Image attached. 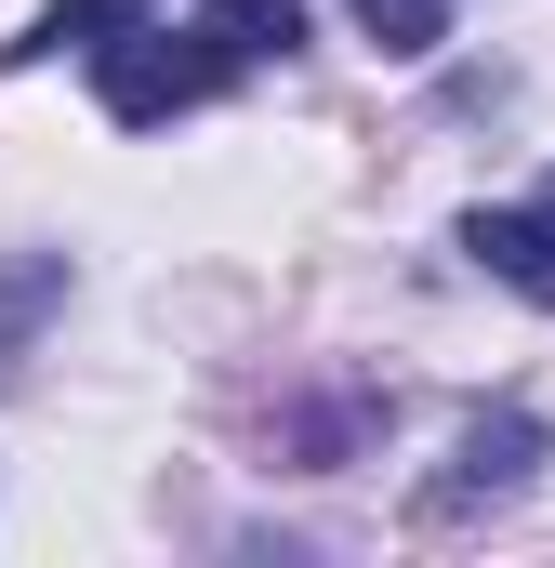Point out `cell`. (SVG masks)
Wrapping results in <instances>:
<instances>
[{
  "label": "cell",
  "mask_w": 555,
  "mask_h": 568,
  "mask_svg": "<svg viewBox=\"0 0 555 568\" xmlns=\"http://www.w3.org/2000/svg\"><path fill=\"white\" fill-rule=\"evenodd\" d=\"M225 80H239V53L212 40V13H199V27H172V0H159L145 27L107 40V120H120V133H159V120L212 106Z\"/></svg>",
  "instance_id": "obj_1"
},
{
  "label": "cell",
  "mask_w": 555,
  "mask_h": 568,
  "mask_svg": "<svg viewBox=\"0 0 555 568\" xmlns=\"http://www.w3.org/2000/svg\"><path fill=\"white\" fill-rule=\"evenodd\" d=\"M529 463H543V424H529V410H490V424L463 436V463L423 489V516H476V503H516V489H529Z\"/></svg>",
  "instance_id": "obj_2"
},
{
  "label": "cell",
  "mask_w": 555,
  "mask_h": 568,
  "mask_svg": "<svg viewBox=\"0 0 555 568\" xmlns=\"http://www.w3.org/2000/svg\"><path fill=\"white\" fill-rule=\"evenodd\" d=\"M463 252H476L503 291L555 304V199H543V212H463Z\"/></svg>",
  "instance_id": "obj_3"
},
{
  "label": "cell",
  "mask_w": 555,
  "mask_h": 568,
  "mask_svg": "<svg viewBox=\"0 0 555 568\" xmlns=\"http://www.w3.org/2000/svg\"><path fill=\"white\" fill-rule=\"evenodd\" d=\"M145 13H159V0H53V13H40L27 40H0V67H53V53H107V40H120V27H145Z\"/></svg>",
  "instance_id": "obj_4"
},
{
  "label": "cell",
  "mask_w": 555,
  "mask_h": 568,
  "mask_svg": "<svg viewBox=\"0 0 555 568\" xmlns=\"http://www.w3.org/2000/svg\"><path fill=\"white\" fill-rule=\"evenodd\" d=\"M212 40H225L239 67H265V53L304 40V0H212Z\"/></svg>",
  "instance_id": "obj_5"
},
{
  "label": "cell",
  "mask_w": 555,
  "mask_h": 568,
  "mask_svg": "<svg viewBox=\"0 0 555 568\" xmlns=\"http://www.w3.org/2000/svg\"><path fill=\"white\" fill-rule=\"evenodd\" d=\"M357 27H371L384 53H436V27H450V0H357Z\"/></svg>",
  "instance_id": "obj_6"
}]
</instances>
